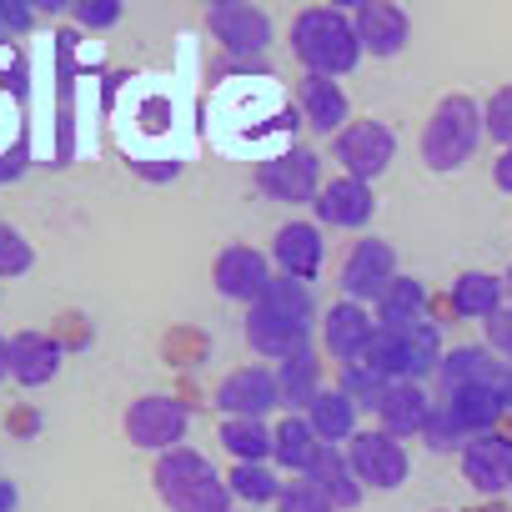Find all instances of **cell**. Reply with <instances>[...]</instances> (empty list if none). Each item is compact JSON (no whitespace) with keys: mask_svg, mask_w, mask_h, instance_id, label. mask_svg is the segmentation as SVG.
Listing matches in <instances>:
<instances>
[{"mask_svg":"<svg viewBox=\"0 0 512 512\" xmlns=\"http://www.w3.org/2000/svg\"><path fill=\"white\" fill-rule=\"evenodd\" d=\"M161 502L171 512H226V477L196 452V447H176V452H161L156 457V472H151Z\"/></svg>","mask_w":512,"mask_h":512,"instance_id":"obj_2","label":"cell"},{"mask_svg":"<svg viewBox=\"0 0 512 512\" xmlns=\"http://www.w3.org/2000/svg\"><path fill=\"white\" fill-rule=\"evenodd\" d=\"M357 412H362V407H357L342 387H327L302 417L312 422V432H317L327 447H337V442H352V437L362 432V427H357Z\"/></svg>","mask_w":512,"mask_h":512,"instance_id":"obj_22","label":"cell"},{"mask_svg":"<svg viewBox=\"0 0 512 512\" xmlns=\"http://www.w3.org/2000/svg\"><path fill=\"white\" fill-rule=\"evenodd\" d=\"M226 512H231V507H226Z\"/></svg>","mask_w":512,"mask_h":512,"instance_id":"obj_42","label":"cell"},{"mask_svg":"<svg viewBox=\"0 0 512 512\" xmlns=\"http://www.w3.org/2000/svg\"><path fill=\"white\" fill-rule=\"evenodd\" d=\"M61 342L56 337H46V332H16L11 342H6V372H11V382H21V387H46L56 372H61Z\"/></svg>","mask_w":512,"mask_h":512,"instance_id":"obj_16","label":"cell"},{"mask_svg":"<svg viewBox=\"0 0 512 512\" xmlns=\"http://www.w3.org/2000/svg\"><path fill=\"white\" fill-rule=\"evenodd\" d=\"M36 267V251H31V241L16 231V226H6V221H0V277H26Z\"/></svg>","mask_w":512,"mask_h":512,"instance_id":"obj_32","label":"cell"},{"mask_svg":"<svg viewBox=\"0 0 512 512\" xmlns=\"http://www.w3.org/2000/svg\"><path fill=\"white\" fill-rule=\"evenodd\" d=\"M21 507V492H16V482H6L0 477V512H16Z\"/></svg>","mask_w":512,"mask_h":512,"instance_id":"obj_39","label":"cell"},{"mask_svg":"<svg viewBox=\"0 0 512 512\" xmlns=\"http://www.w3.org/2000/svg\"><path fill=\"white\" fill-rule=\"evenodd\" d=\"M6 342H11V337L0 332V377H11V372H6Z\"/></svg>","mask_w":512,"mask_h":512,"instance_id":"obj_41","label":"cell"},{"mask_svg":"<svg viewBox=\"0 0 512 512\" xmlns=\"http://www.w3.org/2000/svg\"><path fill=\"white\" fill-rule=\"evenodd\" d=\"M277 382H282V402L292 407V412H307L327 387H322V352L317 347H302L297 357H287L282 367H277Z\"/></svg>","mask_w":512,"mask_h":512,"instance_id":"obj_23","label":"cell"},{"mask_svg":"<svg viewBox=\"0 0 512 512\" xmlns=\"http://www.w3.org/2000/svg\"><path fill=\"white\" fill-rule=\"evenodd\" d=\"M262 302H272V307H277V312H287L292 322L312 327V312H317V307H312L307 282H297V277H282V272H277V277H272V287L262 292Z\"/></svg>","mask_w":512,"mask_h":512,"instance_id":"obj_31","label":"cell"},{"mask_svg":"<svg viewBox=\"0 0 512 512\" xmlns=\"http://www.w3.org/2000/svg\"><path fill=\"white\" fill-rule=\"evenodd\" d=\"M206 26L231 56H256L272 41V16L262 6H246V0H216L206 11Z\"/></svg>","mask_w":512,"mask_h":512,"instance_id":"obj_9","label":"cell"},{"mask_svg":"<svg viewBox=\"0 0 512 512\" xmlns=\"http://www.w3.org/2000/svg\"><path fill=\"white\" fill-rule=\"evenodd\" d=\"M422 312H427V292H422V282H412V277H397L392 287H387V297L377 302V327H417L422 322Z\"/></svg>","mask_w":512,"mask_h":512,"instance_id":"obj_27","label":"cell"},{"mask_svg":"<svg viewBox=\"0 0 512 512\" xmlns=\"http://www.w3.org/2000/svg\"><path fill=\"white\" fill-rule=\"evenodd\" d=\"M71 11H76V21H81L86 31H111L126 6H121V0H76Z\"/></svg>","mask_w":512,"mask_h":512,"instance_id":"obj_35","label":"cell"},{"mask_svg":"<svg viewBox=\"0 0 512 512\" xmlns=\"http://www.w3.org/2000/svg\"><path fill=\"white\" fill-rule=\"evenodd\" d=\"M332 156L347 166V176H357V181L372 186V176H382V171L392 166L397 136H392L387 121H352V126L332 141Z\"/></svg>","mask_w":512,"mask_h":512,"instance_id":"obj_8","label":"cell"},{"mask_svg":"<svg viewBox=\"0 0 512 512\" xmlns=\"http://www.w3.org/2000/svg\"><path fill=\"white\" fill-rule=\"evenodd\" d=\"M432 447H457L462 442V427L447 417V412H432V422H427V432H422Z\"/></svg>","mask_w":512,"mask_h":512,"instance_id":"obj_37","label":"cell"},{"mask_svg":"<svg viewBox=\"0 0 512 512\" xmlns=\"http://www.w3.org/2000/svg\"><path fill=\"white\" fill-rule=\"evenodd\" d=\"M462 472L477 492H502L512 482V447L502 437H472L462 447Z\"/></svg>","mask_w":512,"mask_h":512,"instance_id":"obj_20","label":"cell"},{"mask_svg":"<svg viewBox=\"0 0 512 512\" xmlns=\"http://www.w3.org/2000/svg\"><path fill=\"white\" fill-rule=\"evenodd\" d=\"M292 51L307 66V76H332L342 81L357 61H362V41L347 11L337 6H307L292 21Z\"/></svg>","mask_w":512,"mask_h":512,"instance_id":"obj_1","label":"cell"},{"mask_svg":"<svg viewBox=\"0 0 512 512\" xmlns=\"http://www.w3.org/2000/svg\"><path fill=\"white\" fill-rule=\"evenodd\" d=\"M322 256H327V246H322V231L312 221H287L277 231V241H272L277 272L282 277H297V282H312L322 272Z\"/></svg>","mask_w":512,"mask_h":512,"instance_id":"obj_17","label":"cell"},{"mask_svg":"<svg viewBox=\"0 0 512 512\" xmlns=\"http://www.w3.org/2000/svg\"><path fill=\"white\" fill-rule=\"evenodd\" d=\"M497 186H502V191H512V151L497 161Z\"/></svg>","mask_w":512,"mask_h":512,"instance_id":"obj_40","label":"cell"},{"mask_svg":"<svg viewBox=\"0 0 512 512\" xmlns=\"http://www.w3.org/2000/svg\"><path fill=\"white\" fill-rule=\"evenodd\" d=\"M497 302H502V282L497 277H482V272H467L457 277L452 287V312L457 317H497Z\"/></svg>","mask_w":512,"mask_h":512,"instance_id":"obj_28","label":"cell"},{"mask_svg":"<svg viewBox=\"0 0 512 512\" xmlns=\"http://www.w3.org/2000/svg\"><path fill=\"white\" fill-rule=\"evenodd\" d=\"M497 367L482 347H457L442 357L437 367V382H442V397H457V392H477V387H492Z\"/></svg>","mask_w":512,"mask_h":512,"instance_id":"obj_25","label":"cell"},{"mask_svg":"<svg viewBox=\"0 0 512 512\" xmlns=\"http://www.w3.org/2000/svg\"><path fill=\"white\" fill-rule=\"evenodd\" d=\"M246 342H251V352L272 357L277 367H282L287 357H297L302 347H312V342H307V327L292 322L287 312H277L272 302H251V312H246Z\"/></svg>","mask_w":512,"mask_h":512,"instance_id":"obj_14","label":"cell"},{"mask_svg":"<svg viewBox=\"0 0 512 512\" xmlns=\"http://www.w3.org/2000/svg\"><path fill=\"white\" fill-rule=\"evenodd\" d=\"M216 407L226 417H256V422H262L272 407H282V382H277L272 367H236L216 387Z\"/></svg>","mask_w":512,"mask_h":512,"instance_id":"obj_11","label":"cell"},{"mask_svg":"<svg viewBox=\"0 0 512 512\" xmlns=\"http://www.w3.org/2000/svg\"><path fill=\"white\" fill-rule=\"evenodd\" d=\"M372 337H377V322H372V312L362 302H332L327 307V317H322V352L332 362H342V367L362 362Z\"/></svg>","mask_w":512,"mask_h":512,"instance_id":"obj_12","label":"cell"},{"mask_svg":"<svg viewBox=\"0 0 512 512\" xmlns=\"http://www.w3.org/2000/svg\"><path fill=\"white\" fill-rule=\"evenodd\" d=\"M487 327H492V342H497V347H507V352H512V317H502V312H497V317H492V322H487Z\"/></svg>","mask_w":512,"mask_h":512,"instance_id":"obj_38","label":"cell"},{"mask_svg":"<svg viewBox=\"0 0 512 512\" xmlns=\"http://www.w3.org/2000/svg\"><path fill=\"white\" fill-rule=\"evenodd\" d=\"M372 412H377V432H387V437L402 442V437H422L437 407H432V397H427L422 382H387Z\"/></svg>","mask_w":512,"mask_h":512,"instance_id":"obj_13","label":"cell"},{"mask_svg":"<svg viewBox=\"0 0 512 512\" xmlns=\"http://www.w3.org/2000/svg\"><path fill=\"white\" fill-rule=\"evenodd\" d=\"M297 101H302L307 126L322 131V136H342V131L352 126V101H347V91H342L332 76H302Z\"/></svg>","mask_w":512,"mask_h":512,"instance_id":"obj_18","label":"cell"},{"mask_svg":"<svg viewBox=\"0 0 512 512\" xmlns=\"http://www.w3.org/2000/svg\"><path fill=\"white\" fill-rule=\"evenodd\" d=\"M277 507H282V512H337V507L322 497V487H317V482H307V477H292V482L282 487Z\"/></svg>","mask_w":512,"mask_h":512,"instance_id":"obj_34","label":"cell"},{"mask_svg":"<svg viewBox=\"0 0 512 512\" xmlns=\"http://www.w3.org/2000/svg\"><path fill=\"white\" fill-rule=\"evenodd\" d=\"M221 447H226L236 462L262 467V462H272V452H277V432H272L267 422H256V417H226V422H221Z\"/></svg>","mask_w":512,"mask_h":512,"instance_id":"obj_26","label":"cell"},{"mask_svg":"<svg viewBox=\"0 0 512 512\" xmlns=\"http://www.w3.org/2000/svg\"><path fill=\"white\" fill-rule=\"evenodd\" d=\"M372 211H377V196H372V186L357 181V176H332V181L322 186V196H317V216H322L327 226H367Z\"/></svg>","mask_w":512,"mask_h":512,"instance_id":"obj_19","label":"cell"},{"mask_svg":"<svg viewBox=\"0 0 512 512\" xmlns=\"http://www.w3.org/2000/svg\"><path fill=\"white\" fill-rule=\"evenodd\" d=\"M256 186H262V196H272V201H282V206H302V201H312L317 206V196H322V156L317 151H307V146H287L282 156H272V161H262V171H256Z\"/></svg>","mask_w":512,"mask_h":512,"instance_id":"obj_4","label":"cell"},{"mask_svg":"<svg viewBox=\"0 0 512 512\" xmlns=\"http://www.w3.org/2000/svg\"><path fill=\"white\" fill-rule=\"evenodd\" d=\"M226 487H231V497H241V502H277L282 497V477L262 462V467H251V462H236L231 472H226Z\"/></svg>","mask_w":512,"mask_h":512,"instance_id":"obj_29","label":"cell"},{"mask_svg":"<svg viewBox=\"0 0 512 512\" xmlns=\"http://www.w3.org/2000/svg\"><path fill=\"white\" fill-rule=\"evenodd\" d=\"M307 482H317L322 497H327L337 512H352V507H362V497H367V487L357 482V472H352V462H347L342 447H322V457H317V467L307 472Z\"/></svg>","mask_w":512,"mask_h":512,"instance_id":"obj_21","label":"cell"},{"mask_svg":"<svg viewBox=\"0 0 512 512\" xmlns=\"http://www.w3.org/2000/svg\"><path fill=\"white\" fill-rule=\"evenodd\" d=\"M487 131H492V141H507L512 146V86H502L492 101H487Z\"/></svg>","mask_w":512,"mask_h":512,"instance_id":"obj_36","label":"cell"},{"mask_svg":"<svg viewBox=\"0 0 512 512\" xmlns=\"http://www.w3.org/2000/svg\"><path fill=\"white\" fill-rule=\"evenodd\" d=\"M442 412L467 432V427H487L497 417V392L492 387H477V392H457V397H442Z\"/></svg>","mask_w":512,"mask_h":512,"instance_id":"obj_30","label":"cell"},{"mask_svg":"<svg viewBox=\"0 0 512 512\" xmlns=\"http://www.w3.org/2000/svg\"><path fill=\"white\" fill-rule=\"evenodd\" d=\"M397 282V251L382 236H362L347 251V267H342V292L347 302H382L387 287Z\"/></svg>","mask_w":512,"mask_h":512,"instance_id":"obj_7","label":"cell"},{"mask_svg":"<svg viewBox=\"0 0 512 512\" xmlns=\"http://www.w3.org/2000/svg\"><path fill=\"white\" fill-rule=\"evenodd\" d=\"M352 26H357V41L362 51L372 56H397L407 41H412V21L402 6H392V0H362V6L352 11Z\"/></svg>","mask_w":512,"mask_h":512,"instance_id":"obj_15","label":"cell"},{"mask_svg":"<svg viewBox=\"0 0 512 512\" xmlns=\"http://www.w3.org/2000/svg\"><path fill=\"white\" fill-rule=\"evenodd\" d=\"M191 432V412L176 397H136L126 412V437L146 452H176L186 447Z\"/></svg>","mask_w":512,"mask_h":512,"instance_id":"obj_5","label":"cell"},{"mask_svg":"<svg viewBox=\"0 0 512 512\" xmlns=\"http://www.w3.org/2000/svg\"><path fill=\"white\" fill-rule=\"evenodd\" d=\"M272 256L267 251H256V246H226L221 256H216V272H211V282H216V292L221 297H231V302H262V292L272 287Z\"/></svg>","mask_w":512,"mask_h":512,"instance_id":"obj_10","label":"cell"},{"mask_svg":"<svg viewBox=\"0 0 512 512\" xmlns=\"http://www.w3.org/2000/svg\"><path fill=\"white\" fill-rule=\"evenodd\" d=\"M272 432H277V452H272V457H277L292 477H307V472L317 467L322 447H327V442L312 432V422H307V417H282Z\"/></svg>","mask_w":512,"mask_h":512,"instance_id":"obj_24","label":"cell"},{"mask_svg":"<svg viewBox=\"0 0 512 512\" xmlns=\"http://www.w3.org/2000/svg\"><path fill=\"white\" fill-rule=\"evenodd\" d=\"M347 462H352V472H357V482H362L367 492H392V487H402L407 472H412L407 447H402L397 437H387V432H357V437L347 442Z\"/></svg>","mask_w":512,"mask_h":512,"instance_id":"obj_6","label":"cell"},{"mask_svg":"<svg viewBox=\"0 0 512 512\" xmlns=\"http://www.w3.org/2000/svg\"><path fill=\"white\" fill-rule=\"evenodd\" d=\"M337 387H342L357 407H377V397H382V387H387V382H382L367 362H352V367H342V382H337Z\"/></svg>","mask_w":512,"mask_h":512,"instance_id":"obj_33","label":"cell"},{"mask_svg":"<svg viewBox=\"0 0 512 512\" xmlns=\"http://www.w3.org/2000/svg\"><path fill=\"white\" fill-rule=\"evenodd\" d=\"M482 141V116L467 96H447L422 126V161L432 171H457Z\"/></svg>","mask_w":512,"mask_h":512,"instance_id":"obj_3","label":"cell"}]
</instances>
